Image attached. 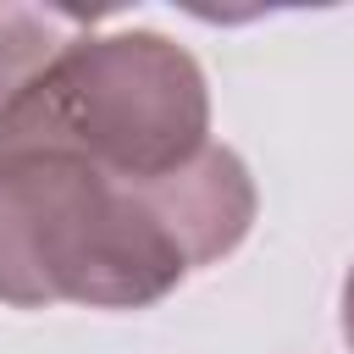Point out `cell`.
Segmentation results:
<instances>
[{"label": "cell", "instance_id": "cell-1", "mask_svg": "<svg viewBox=\"0 0 354 354\" xmlns=\"http://www.w3.org/2000/svg\"><path fill=\"white\" fill-rule=\"evenodd\" d=\"M194 266L138 183L77 155H0V299L144 310Z\"/></svg>", "mask_w": 354, "mask_h": 354}, {"label": "cell", "instance_id": "cell-2", "mask_svg": "<svg viewBox=\"0 0 354 354\" xmlns=\"http://www.w3.org/2000/svg\"><path fill=\"white\" fill-rule=\"evenodd\" d=\"M210 144L199 61L155 33H83L0 116V155H77L116 183H149Z\"/></svg>", "mask_w": 354, "mask_h": 354}, {"label": "cell", "instance_id": "cell-3", "mask_svg": "<svg viewBox=\"0 0 354 354\" xmlns=\"http://www.w3.org/2000/svg\"><path fill=\"white\" fill-rule=\"evenodd\" d=\"M138 188L155 205V216L166 221V232L177 238V249H183L188 266L227 260L249 238L254 210H260V194H254L249 166L227 144H205L188 166H177L166 177H149Z\"/></svg>", "mask_w": 354, "mask_h": 354}, {"label": "cell", "instance_id": "cell-4", "mask_svg": "<svg viewBox=\"0 0 354 354\" xmlns=\"http://www.w3.org/2000/svg\"><path fill=\"white\" fill-rule=\"evenodd\" d=\"M83 33H94V17H83V11L0 0V116H6L33 83H44V72H50Z\"/></svg>", "mask_w": 354, "mask_h": 354}, {"label": "cell", "instance_id": "cell-5", "mask_svg": "<svg viewBox=\"0 0 354 354\" xmlns=\"http://www.w3.org/2000/svg\"><path fill=\"white\" fill-rule=\"evenodd\" d=\"M343 337H348V348H354V266H348V277H343Z\"/></svg>", "mask_w": 354, "mask_h": 354}]
</instances>
